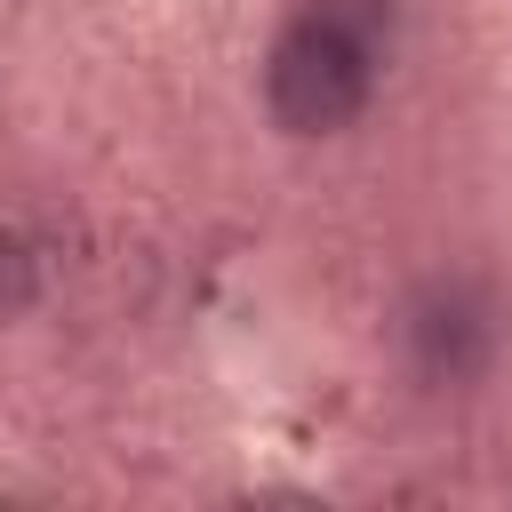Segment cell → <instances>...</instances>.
Returning <instances> with one entry per match:
<instances>
[{
    "instance_id": "1",
    "label": "cell",
    "mask_w": 512,
    "mask_h": 512,
    "mask_svg": "<svg viewBox=\"0 0 512 512\" xmlns=\"http://www.w3.org/2000/svg\"><path fill=\"white\" fill-rule=\"evenodd\" d=\"M376 72H384V48L312 16V8H288L272 56H264V112L280 136H336L368 112L376 96Z\"/></svg>"
},
{
    "instance_id": "2",
    "label": "cell",
    "mask_w": 512,
    "mask_h": 512,
    "mask_svg": "<svg viewBox=\"0 0 512 512\" xmlns=\"http://www.w3.org/2000/svg\"><path fill=\"white\" fill-rule=\"evenodd\" d=\"M400 352L432 392H464L488 376L496 360V304L472 280H432L416 288V304L400 312Z\"/></svg>"
},
{
    "instance_id": "3",
    "label": "cell",
    "mask_w": 512,
    "mask_h": 512,
    "mask_svg": "<svg viewBox=\"0 0 512 512\" xmlns=\"http://www.w3.org/2000/svg\"><path fill=\"white\" fill-rule=\"evenodd\" d=\"M32 296H40V264H32V240L0 224V328H8V320H24V312H32Z\"/></svg>"
},
{
    "instance_id": "4",
    "label": "cell",
    "mask_w": 512,
    "mask_h": 512,
    "mask_svg": "<svg viewBox=\"0 0 512 512\" xmlns=\"http://www.w3.org/2000/svg\"><path fill=\"white\" fill-rule=\"evenodd\" d=\"M296 8H312V16H328L344 32H360V40H376L392 56V0H296Z\"/></svg>"
}]
</instances>
